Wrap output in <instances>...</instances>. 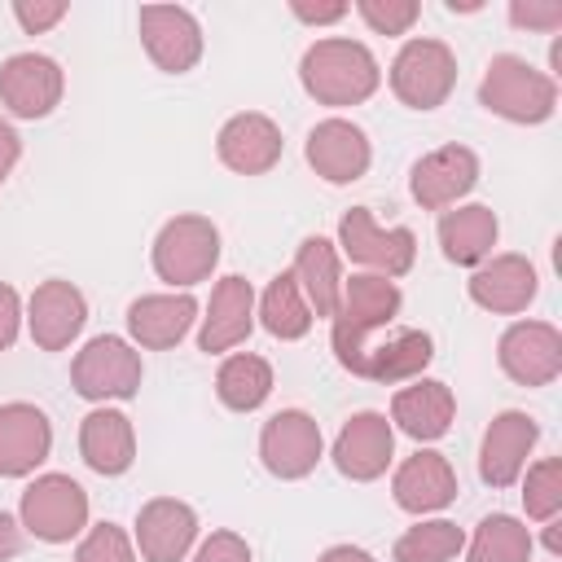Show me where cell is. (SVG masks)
<instances>
[{"mask_svg": "<svg viewBox=\"0 0 562 562\" xmlns=\"http://www.w3.org/2000/svg\"><path fill=\"white\" fill-rule=\"evenodd\" d=\"M299 83L316 105H360L378 92V57L360 40H316L299 61Z\"/></svg>", "mask_w": 562, "mask_h": 562, "instance_id": "cell-1", "label": "cell"}, {"mask_svg": "<svg viewBox=\"0 0 562 562\" xmlns=\"http://www.w3.org/2000/svg\"><path fill=\"white\" fill-rule=\"evenodd\" d=\"M400 285L386 281V277H373V272H356L351 281H342V299H338V312L329 316L334 321V356L342 369H351L360 378L364 369V351H369V334L391 325L400 316Z\"/></svg>", "mask_w": 562, "mask_h": 562, "instance_id": "cell-2", "label": "cell"}, {"mask_svg": "<svg viewBox=\"0 0 562 562\" xmlns=\"http://www.w3.org/2000/svg\"><path fill=\"white\" fill-rule=\"evenodd\" d=\"M479 105L509 123H544L558 110V83L553 75L536 70L527 57L501 53L487 61V75L479 83Z\"/></svg>", "mask_w": 562, "mask_h": 562, "instance_id": "cell-3", "label": "cell"}, {"mask_svg": "<svg viewBox=\"0 0 562 562\" xmlns=\"http://www.w3.org/2000/svg\"><path fill=\"white\" fill-rule=\"evenodd\" d=\"M220 263V228L206 215H176L154 237V272L167 285H198Z\"/></svg>", "mask_w": 562, "mask_h": 562, "instance_id": "cell-4", "label": "cell"}, {"mask_svg": "<svg viewBox=\"0 0 562 562\" xmlns=\"http://www.w3.org/2000/svg\"><path fill=\"white\" fill-rule=\"evenodd\" d=\"M18 522L44 544H66L88 527V492L70 474H40L22 492Z\"/></svg>", "mask_w": 562, "mask_h": 562, "instance_id": "cell-5", "label": "cell"}, {"mask_svg": "<svg viewBox=\"0 0 562 562\" xmlns=\"http://www.w3.org/2000/svg\"><path fill=\"white\" fill-rule=\"evenodd\" d=\"M457 88V57L443 40H408L391 61V92L408 110H439Z\"/></svg>", "mask_w": 562, "mask_h": 562, "instance_id": "cell-6", "label": "cell"}, {"mask_svg": "<svg viewBox=\"0 0 562 562\" xmlns=\"http://www.w3.org/2000/svg\"><path fill=\"white\" fill-rule=\"evenodd\" d=\"M338 246L351 263L369 268L373 277H404L417 259V237L413 228H378L369 206H351L338 220Z\"/></svg>", "mask_w": 562, "mask_h": 562, "instance_id": "cell-7", "label": "cell"}, {"mask_svg": "<svg viewBox=\"0 0 562 562\" xmlns=\"http://www.w3.org/2000/svg\"><path fill=\"white\" fill-rule=\"evenodd\" d=\"M70 382L83 400H132L140 391V356L119 334H97L70 364Z\"/></svg>", "mask_w": 562, "mask_h": 562, "instance_id": "cell-8", "label": "cell"}, {"mask_svg": "<svg viewBox=\"0 0 562 562\" xmlns=\"http://www.w3.org/2000/svg\"><path fill=\"white\" fill-rule=\"evenodd\" d=\"M325 452L321 426L303 408H281L259 430V461L277 479H307Z\"/></svg>", "mask_w": 562, "mask_h": 562, "instance_id": "cell-9", "label": "cell"}, {"mask_svg": "<svg viewBox=\"0 0 562 562\" xmlns=\"http://www.w3.org/2000/svg\"><path fill=\"white\" fill-rule=\"evenodd\" d=\"M496 360L518 386H549L562 373V334L549 321H518L501 334Z\"/></svg>", "mask_w": 562, "mask_h": 562, "instance_id": "cell-10", "label": "cell"}, {"mask_svg": "<svg viewBox=\"0 0 562 562\" xmlns=\"http://www.w3.org/2000/svg\"><path fill=\"white\" fill-rule=\"evenodd\" d=\"M140 44L158 70L184 75L202 57V26L180 4H145L140 9Z\"/></svg>", "mask_w": 562, "mask_h": 562, "instance_id": "cell-11", "label": "cell"}, {"mask_svg": "<svg viewBox=\"0 0 562 562\" xmlns=\"http://www.w3.org/2000/svg\"><path fill=\"white\" fill-rule=\"evenodd\" d=\"M61 88H66V75L44 53H13L0 66V101L18 119H44V114H53L57 101H61Z\"/></svg>", "mask_w": 562, "mask_h": 562, "instance_id": "cell-12", "label": "cell"}, {"mask_svg": "<svg viewBox=\"0 0 562 562\" xmlns=\"http://www.w3.org/2000/svg\"><path fill=\"white\" fill-rule=\"evenodd\" d=\"M474 184H479V158H474V149H465V145L430 149L426 158L413 162V176H408L413 202H417L422 211H448V206L461 202Z\"/></svg>", "mask_w": 562, "mask_h": 562, "instance_id": "cell-13", "label": "cell"}, {"mask_svg": "<svg viewBox=\"0 0 562 562\" xmlns=\"http://www.w3.org/2000/svg\"><path fill=\"white\" fill-rule=\"evenodd\" d=\"M303 154H307V167L329 184H356L373 162L369 136L347 119H321L307 132Z\"/></svg>", "mask_w": 562, "mask_h": 562, "instance_id": "cell-14", "label": "cell"}, {"mask_svg": "<svg viewBox=\"0 0 562 562\" xmlns=\"http://www.w3.org/2000/svg\"><path fill=\"white\" fill-rule=\"evenodd\" d=\"M536 439H540L536 417H527L518 408L496 413L483 435V448H479V479L487 487H514L522 479V465H527Z\"/></svg>", "mask_w": 562, "mask_h": 562, "instance_id": "cell-15", "label": "cell"}, {"mask_svg": "<svg viewBox=\"0 0 562 562\" xmlns=\"http://www.w3.org/2000/svg\"><path fill=\"white\" fill-rule=\"evenodd\" d=\"M281 149H285L281 127H277L268 114H259V110L233 114V119L220 127V136H215L220 162H224L228 171H237V176H263V171H272V167L281 162Z\"/></svg>", "mask_w": 562, "mask_h": 562, "instance_id": "cell-16", "label": "cell"}, {"mask_svg": "<svg viewBox=\"0 0 562 562\" xmlns=\"http://www.w3.org/2000/svg\"><path fill=\"white\" fill-rule=\"evenodd\" d=\"M391 457H395V426L382 413L347 417V426L334 439V465L351 483H369V479L386 474Z\"/></svg>", "mask_w": 562, "mask_h": 562, "instance_id": "cell-17", "label": "cell"}, {"mask_svg": "<svg viewBox=\"0 0 562 562\" xmlns=\"http://www.w3.org/2000/svg\"><path fill=\"white\" fill-rule=\"evenodd\" d=\"M198 540L193 505L176 496H154L136 514V549L145 562H180Z\"/></svg>", "mask_w": 562, "mask_h": 562, "instance_id": "cell-18", "label": "cell"}, {"mask_svg": "<svg viewBox=\"0 0 562 562\" xmlns=\"http://www.w3.org/2000/svg\"><path fill=\"white\" fill-rule=\"evenodd\" d=\"M83 321H88V303H83V294L70 281L53 277V281L35 285V294L26 303V325H31V338H35L40 351L70 347L79 338Z\"/></svg>", "mask_w": 562, "mask_h": 562, "instance_id": "cell-19", "label": "cell"}, {"mask_svg": "<svg viewBox=\"0 0 562 562\" xmlns=\"http://www.w3.org/2000/svg\"><path fill=\"white\" fill-rule=\"evenodd\" d=\"M536 290H540V277H536V268H531L527 255H492L470 277V299L483 312H501V316L527 312V303L536 299Z\"/></svg>", "mask_w": 562, "mask_h": 562, "instance_id": "cell-20", "label": "cell"}, {"mask_svg": "<svg viewBox=\"0 0 562 562\" xmlns=\"http://www.w3.org/2000/svg\"><path fill=\"white\" fill-rule=\"evenodd\" d=\"M391 492H395V505L408 509V514H435L443 505L457 501V470L443 452H413L400 461L395 479H391Z\"/></svg>", "mask_w": 562, "mask_h": 562, "instance_id": "cell-21", "label": "cell"}, {"mask_svg": "<svg viewBox=\"0 0 562 562\" xmlns=\"http://www.w3.org/2000/svg\"><path fill=\"white\" fill-rule=\"evenodd\" d=\"M53 452V426L35 404H0V474L22 479Z\"/></svg>", "mask_w": 562, "mask_h": 562, "instance_id": "cell-22", "label": "cell"}, {"mask_svg": "<svg viewBox=\"0 0 562 562\" xmlns=\"http://www.w3.org/2000/svg\"><path fill=\"white\" fill-rule=\"evenodd\" d=\"M255 325V290L246 277H220L215 290H211V303H206V316H202V329H198V347L202 351H228L237 342H246Z\"/></svg>", "mask_w": 562, "mask_h": 562, "instance_id": "cell-23", "label": "cell"}, {"mask_svg": "<svg viewBox=\"0 0 562 562\" xmlns=\"http://www.w3.org/2000/svg\"><path fill=\"white\" fill-rule=\"evenodd\" d=\"M79 457L88 461V470L114 479L127 474L136 461V430L127 422V413L119 408H92L79 422Z\"/></svg>", "mask_w": 562, "mask_h": 562, "instance_id": "cell-24", "label": "cell"}, {"mask_svg": "<svg viewBox=\"0 0 562 562\" xmlns=\"http://www.w3.org/2000/svg\"><path fill=\"white\" fill-rule=\"evenodd\" d=\"M198 321L193 294H145L127 307V334L145 351H167L176 347Z\"/></svg>", "mask_w": 562, "mask_h": 562, "instance_id": "cell-25", "label": "cell"}, {"mask_svg": "<svg viewBox=\"0 0 562 562\" xmlns=\"http://www.w3.org/2000/svg\"><path fill=\"white\" fill-rule=\"evenodd\" d=\"M452 413H457V400H452L448 382H435V378H422V382L395 391V400H391V422L417 443L448 435Z\"/></svg>", "mask_w": 562, "mask_h": 562, "instance_id": "cell-26", "label": "cell"}, {"mask_svg": "<svg viewBox=\"0 0 562 562\" xmlns=\"http://www.w3.org/2000/svg\"><path fill=\"white\" fill-rule=\"evenodd\" d=\"M294 281L312 307V316H334L342 299V268H338V246L325 237H303L294 250Z\"/></svg>", "mask_w": 562, "mask_h": 562, "instance_id": "cell-27", "label": "cell"}, {"mask_svg": "<svg viewBox=\"0 0 562 562\" xmlns=\"http://www.w3.org/2000/svg\"><path fill=\"white\" fill-rule=\"evenodd\" d=\"M496 233H501L496 211L483 206V202L443 211V220H439V246H443V255H448L452 263H461V268L483 263V259L492 255V246H496Z\"/></svg>", "mask_w": 562, "mask_h": 562, "instance_id": "cell-28", "label": "cell"}, {"mask_svg": "<svg viewBox=\"0 0 562 562\" xmlns=\"http://www.w3.org/2000/svg\"><path fill=\"white\" fill-rule=\"evenodd\" d=\"M435 360V342L426 329H400L395 338L378 342L364 351V369L360 378H373L382 386L391 382H408V378H422V369Z\"/></svg>", "mask_w": 562, "mask_h": 562, "instance_id": "cell-29", "label": "cell"}, {"mask_svg": "<svg viewBox=\"0 0 562 562\" xmlns=\"http://www.w3.org/2000/svg\"><path fill=\"white\" fill-rule=\"evenodd\" d=\"M215 395L233 413H255L272 395V364L255 351H233L215 373Z\"/></svg>", "mask_w": 562, "mask_h": 562, "instance_id": "cell-30", "label": "cell"}, {"mask_svg": "<svg viewBox=\"0 0 562 562\" xmlns=\"http://www.w3.org/2000/svg\"><path fill=\"white\" fill-rule=\"evenodd\" d=\"M259 321H263V329L272 334V338H281V342H294V338H303L307 329H312V307H307V299H303V290H299V281H294V272H277L272 281H268V290H263V299H259Z\"/></svg>", "mask_w": 562, "mask_h": 562, "instance_id": "cell-31", "label": "cell"}, {"mask_svg": "<svg viewBox=\"0 0 562 562\" xmlns=\"http://www.w3.org/2000/svg\"><path fill=\"white\" fill-rule=\"evenodd\" d=\"M470 562H531V531L514 514H487L470 536Z\"/></svg>", "mask_w": 562, "mask_h": 562, "instance_id": "cell-32", "label": "cell"}, {"mask_svg": "<svg viewBox=\"0 0 562 562\" xmlns=\"http://www.w3.org/2000/svg\"><path fill=\"white\" fill-rule=\"evenodd\" d=\"M461 549H465V531L448 518H430L395 540V562H452Z\"/></svg>", "mask_w": 562, "mask_h": 562, "instance_id": "cell-33", "label": "cell"}, {"mask_svg": "<svg viewBox=\"0 0 562 562\" xmlns=\"http://www.w3.org/2000/svg\"><path fill=\"white\" fill-rule=\"evenodd\" d=\"M522 509L527 518H558L562 509V461L558 457H544L536 465H527V479H522Z\"/></svg>", "mask_w": 562, "mask_h": 562, "instance_id": "cell-34", "label": "cell"}, {"mask_svg": "<svg viewBox=\"0 0 562 562\" xmlns=\"http://www.w3.org/2000/svg\"><path fill=\"white\" fill-rule=\"evenodd\" d=\"M75 562H136V549H132V540H127L123 527L97 522V527H88V536L79 540Z\"/></svg>", "mask_w": 562, "mask_h": 562, "instance_id": "cell-35", "label": "cell"}, {"mask_svg": "<svg viewBox=\"0 0 562 562\" xmlns=\"http://www.w3.org/2000/svg\"><path fill=\"white\" fill-rule=\"evenodd\" d=\"M356 13H360L378 35H404V31L422 18V4H417V0H360Z\"/></svg>", "mask_w": 562, "mask_h": 562, "instance_id": "cell-36", "label": "cell"}, {"mask_svg": "<svg viewBox=\"0 0 562 562\" xmlns=\"http://www.w3.org/2000/svg\"><path fill=\"white\" fill-rule=\"evenodd\" d=\"M13 18L26 35H44L66 18V0H13Z\"/></svg>", "mask_w": 562, "mask_h": 562, "instance_id": "cell-37", "label": "cell"}, {"mask_svg": "<svg viewBox=\"0 0 562 562\" xmlns=\"http://www.w3.org/2000/svg\"><path fill=\"white\" fill-rule=\"evenodd\" d=\"M509 22L527 31H562V4L558 0H514Z\"/></svg>", "mask_w": 562, "mask_h": 562, "instance_id": "cell-38", "label": "cell"}, {"mask_svg": "<svg viewBox=\"0 0 562 562\" xmlns=\"http://www.w3.org/2000/svg\"><path fill=\"white\" fill-rule=\"evenodd\" d=\"M193 562H255V558H250V544H246L237 531H211V536L198 544Z\"/></svg>", "mask_w": 562, "mask_h": 562, "instance_id": "cell-39", "label": "cell"}, {"mask_svg": "<svg viewBox=\"0 0 562 562\" xmlns=\"http://www.w3.org/2000/svg\"><path fill=\"white\" fill-rule=\"evenodd\" d=\"M18 325H22V299H18L13 285H0V351L13 347Z\"/></svg>", "mask_w": 562, "mask_h": 562, "instance_id": "cell-40", "label": "cell"}, {"mask_svg": "<svg viewBox=\"0 0 562 562\" xmlns=\"http://www.w3.org/2000/svg\"><path fill=\"white\" fill-rule=\"evenodd\" d=\"M18 158H22V136L13 132L9 119H0V184L9 180V171L18 167Z\"/></svg>", "mask_w": 562, "mask_h": 562, "instance_id": "cell-41", "label": "cell"}, {"mask_svg": "<svg viewBox=\"0 0 562 562\" xmlns=\"http://www.w3.org/2000/svg\"><path fill=\"white\" fill-rule=\"evenodd\" d=\"M290 9H294L299 22H312V26H329V22L347 18V4H303V0H294Z\"/></svg>", "mask_w": 562, "mask_h": 562, "instance_id": "cell-42", "label": "cell"}, {"mask_svg": "<svg viewBox=\"0 0 562 562\" xmlns=\"http://www.w3.org/2000/svg\"><path fill=\"white\" fill-rule=\"evenodd\" d=\"M18 549H22V522H13V518L0 509V562L18 558Z\"/></svg>", "mask_w": 562, "mask_h": 562, "instance_id": "cell-43", "label": "cell"}, {"mask_svg": "<svg viewBox=\"0 0 562 562\" xmlns=\"http://www.w3.org/2000/svg\"><path fill=\"white\" fill-rule=\"evenodd\" d=\"M316 562H373V553H364V549H356V544H334V549H325Z\"/></svg>", "mask_w": 562, "mask_h": 562, "instance_id": "cell-44", "label": "cell"}, {"mask_svg": "<svg viewBox=\"0 0 562 562\" xmlns=\"http://www.w3.org/2000/svg\"><path fill=\"white\" fill-rule=\"evenodd\" d=\"M448 9H452V13H474L479 0H448Z\"/></svg>", "mask_w": 562, "mask_h": 562, "instance_id": "cell-45", "label": "cell"}, {"mask_svg": "<svg viewBox=\"0 0 562 562\" xmlns=\"http://www.w3.org/2000/svg\"><path fill=\"white\" fill-rule=\"evenodd\" d=\"M544 549L558 553V522H553V518H549V531H544Z\"/></svg>", "mask_w": 562, "mask_h": 562, "instance_id": "cell-46", "label": "cell"}, {"mask_svg": "<svg viewBox=\"0 0 562 562\" xmlns=\"http://www.w3.org/2000/svg\"><path fill=\"white\" fill-rule=\"evenodd\" d=\"M549 61H553V70H562V40H553V48H549Z\"/></svg>", "mask_w": 562, "mask_h": 562, "instance_id": "cell-47", "label": "cell"}]
</instances>
